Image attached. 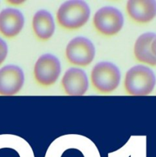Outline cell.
<instances>
[{"label": "cell", "mask_w": 156, "mask_h": 157, "mask_svg": "<svg viewBox=\"0 0 156 157\" xmlns=\"http://www.w3.org/2000/svg\"><path fill=\"white\" fill-rule=\"evenodd\" d=\"M90 16L89 5L83 0L64 2L57 11V21L66 30L79 29L86 25Z\"/></svg>", "instance_id": "6da1fadb"}, {"label": "cell", "mask_w": 156, "mask_h": 157, "mask_svg": "<svg viewBox=\"0 0 156 157\" xmlns=\"http://www.w3.org/2000/svg\"><path fill=\"white\" fill-rule=\"evenodd\" d=\"M32 30L35 37L41 41H47L55 32V22L48 11L41 9L36 12L32 18Z\"/></svg>", "instance_id": "7c38bea8"}, {"label": "cell", "mask_w": 156, "mask_h": 157, "mask_svg": "<svg viewBox=\"0 0 156 157\" xmlns=\"http://www.w3.org/2000/svg\"><path fill=\"white\" fill-rule=\"evenodd\" d=\"M126 12L132 21L138 24H146L156 16L155 0H128Z\"/></svg>", "instance_id": "8fae6325"}, {"label": "cell", "mask_w": 156, "mask_h": 157, "mask_svg": "<svg viewBox=\"0 0 156 157\" xmlns=\"http://www.w3.org/2000/svg\"><path fill=\"white\" fill-rule=\"evenodd\" d=\"M24 2H21V1H18V2H15V1H11L9 2V3H11V4H13V5H17V4H21V3Z\"/></svg>", "instance_id": "5bb4252c"}, {"label": "cell", "mask_w": 156, "mask_h": 157, "mask_svg": "<svg viewBox=\"0 0 156 157\" xmlns=\"http://www.w3.org/2000/svg\"><path fill=\"white\" fill-rule=\"evenodd\" d=\"M64 91L70 96H83L89 88L87 73L79 67H70L66 71L61 80Z\"/></svg>", "instance_id": "ba28073f"}, {"label": "cell", "mask_w": 156, "mask_h": 157, "mask_svg": "<svg viewBox=\"0 0 156 157\" xmlns=\"http://www.w3.org/2000/svg\"><path fill=\"white\" fill-rule=\"evenodd\" d=\"M9 52V48H8L7 43L6 41L0 38V65L2 64L6 59Z\"/></svg>", "instance_id": "4fadbf2b"}, {"label": "cell", "mask_w": 156, "mask_h": 157, "mask_svg": "<svg viewBox=\"0 0 156 157\" xmlns=\"http://www.w3.org/2000/svg\"><path fill=\"white\" fill-rule=\"evenodd\" d=\"M93 22L98 33L103 36L111 37L122 30L124 25V17L117 8L110 6H103L95 12Z\"/></svg>", "instance_id": "277c9868"}, {"label": "cell", "mask_w": 156, "mask_h": 157, "mask_svg": "<svg viewBox=\"0 0 156 157\" xmlns=\"http://www.w3.org/2000/svg\"><path fill=\"white\" fill-rule=\"evenodd\" d=\"M155 84L156 77L153 70L143 64L128 69L124 80L125 91L132 96H147L153 91Z\"/></svg>", "instance_id": "7a4b0ae2"}, {"label": "cell", "mask_w": 156, "mask_h": 157, "mask_svg": "<svg viewBox=\"0 0 156 157\" xmlns=\"http://www.w3.org/2000/svg\"><path fill=\"white\" fill-rule=\"evenodd\" d=\"M24 74L19 66L8 64L0 68V95L13 96L24 86Z\"/></svg>", "instance_id": "52a82bcc"}, {"label": "cell", "mask_w": 156, "mask_h": 157, "mask_svg": "<svg viewBox=\"0 0 156 157\" xmlns=\"http://www.w3.org/2000/svg\"><path fill=\"white\" fill-rule=\"evenodd\" d=\"M24 25V15L18 9L6 8L0 12V34L5 38L16 37L21 32Z\"/></svg>", "instance_id": "30bf717a"}, {"label": "cell", "mask_w": 156, "mask_h": 157, "mask_svg": "<svg viewBox=\"0 0 156 157\" xmlns=\"http://www.w3.org/2000/svg\"><path fill=\"white\" fill-rule=\"evenodd\" d=\"M61 73V61L51 54L41 55L34 66V78L41 87H48L54 84Z\"/></svg>", "instance_id": "5b68a950"}, {"label": "cell", "mask_w": 156, "mask_h": 157, "mask_svg": "<svg viewBox=\"0 0 156 157\" xmlns=\"http://www.w3.org/2000/svg\"><path fill=\"white\" fill-rule=\"evenodd\" d=\"M96 49L89 38L77 36L70 40L65 50V56L70 64L77 67H87L95 58Z\"/></svg>", "instance_id": "8992f818"}, {"label": "cell", "mask_w": 156, "mask_h": 157, "mask_svg": "<svg viewBox=\"0 0 156 157\" xmlns=\"http://www.w3.org/2000/svg\"><path fill=\"white\" fill-rule=\"evenodd\" d=\"M121 80L119 67L110 61H100L92 69L90 81L93 88L100 94H110L116 90Z\"/></svg>", "instance_id": "3957f363"}, {"label": "cell", "mask_w": 156, "mask_h": 157, "mask_svg": "<svg viewBox=\"0 0 156 157\" xmlns=\"http://www.w3.org/2000/svg\"><path fill=\"white\" fill-rule=\"evenodd\" d=\"M134 55L139 62L156 67V33L141 35L135 42Z\"/></svg>", "instance_id": "9c48e42d"}]
</instances>
